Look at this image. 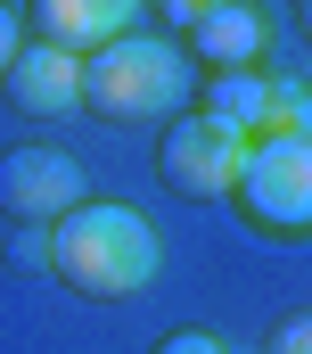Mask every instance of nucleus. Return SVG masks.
I'll return each instance as SVG.
<instances>
[{"label":"nucleus","instance_id":"1","mask_svg":"<svg viewBox=\"0 0 312 354\" xmlns=\"http://www.w3.org/2000/svg\"><path fill=\"white\" fill-rule=\"evenodd\" d=\"M50 272H58L75 297L115 305V297L156 288L164 239H156V223L140 214V206H124V198H82L75 214L50 231Z\"/></svg>","mask_w":312,"mask_h":354},{"label":"nucleus","instance_id":"2","mask_svg":"<svg viewBox=\"0 0 312 354\" xmlns=\"http://www.w3.org/2000/svg\"><path fill=\"white\" fill-rule=\"evenodd\" d=\"M189 83H197V66H189L181 33H124L82 58V107H99L115 124H173L189 107Z\"/></svg>","mask_w":312,"mask_h":354},{"label":"nucleus","instance_id":"3","mask_svg":"<svg viewBox=\"0 0 312 354\" xmlns=\"http://www.w3.org/2000/svg\"><path fill=\"white\" fill-rule=\"evenodd\" d=\"M238 214L263 239H312V140H255L238 174Z\"/></svg>","mask_w":312,"mask_h":354},{"label":"nucleus","instance_id":"4","mask_svg":"<svg viewBox=\"0 0 312 354\" xmlns=\"http://www.w3.org/2000/svg\"><path fill=\"white\" fill-rule=\"evenodd\" d=\"M246 132L231 124H214L206 107H181L173 124H164V140H156V174L164 189H181V198H231L238 174H246Z\"/></svg>","mask_w":312,"mask_h":354},{"label":"nucleus","instance_id":"5","mask_svg":"<svg viewBox=\"0 0 312 354\" xmlns=\"http://www.w3.org/2000/svg\"><path fill=\"white\" fill-rule=\"evenodd\" d=\"M82 198H90V189H82V165L66 149H50V140H25V149L0 157V214H8V223L58 231Z\"/></svg>","mask_w":312,"mask_h":354},{"label":"nucleus","instance_id":"6","mask_svg":"<svg viewBox=\"0 0 312 354\" xmlns=\"http://www.w3.org/2000/svg\"><path fill=\"white\" fill-rule=\"evenodd\" d=\"M181 50H189V66H206V75H255L263 50H271V17H263L255 0H214V8L181 33Z\"/></svg>","mask_w":312,"mask_h":354},{"label":"nucleus","instance_id":"7","mask_svg":"<svg viewBox=\"0 0 312 354\" xmlns=\"http://www.w3.org/2000/svg\"><path fill=\"white\" fill-rule=\"evenodd\" d=\"M140 8H148V0H25L33 41H58V50H75V58L124 41V33H140Z\"/></svg>","mask_w":312,"mask_h":354},{"label":"nucleus","instance_id":"8","mask_svg":"<svg viewBox=\"0 0 312 354\" xmlns=\"http://www.w3.org/2000/svg\"><path fill=\"white\" fill-rule=\"evenodd\" d=\"M8 107H25V115H75L82 107V58L75 50H58V41H25L17 58H8Z\"/></svg>","mask_w":312,"mask_h":354},{"label":"nucleus","instance_id":"9","mask_svg":"<svg viewBox=\"0 0 312 354\" xmlns=\"http://www.w3.org/2000/svg\"><path fill=\"white\" fill-rule=\"evenodd\" d=\"M263 107H271V75L255 66V75H206V115L214 124H231V132H263Z\"/></svg>","mask_w":312,"mask_h":354},{"label":"nucleus","instance_id":"10","mask_svg":"<svg viewBox=\"0 0 312 354\" xmlns=\"http://www.w3.org/2000/svg\"><path fill=\"white\" fill-rule=\"evenodd\" d=\"M255 140H312V83H288V75H280Z\"/></svg>","mask_w":312,"mask_h":354},{"label":"nucleus","instance_id":"11","mask_svg":"<svg viewBox=\"0 0 312 354\" xmlns=\"http://www.w3.org/2000/svg\"><path fill=\"white\" fill-rule=\"evenodd\" d=\"M156 354H231V346H222L214 330H197V322H181V330H164V338H156Z\"/></svg>","mask_w":312,"mask_h":354},{"label":"nucleus","instance_id":"12","mask_svg":"<svg viewBox=\"0 0 312 354\" xmlns=\"http://www.w3.org/2000/svg\"><path fill=\"white\" fill-rule=\"evenodd\" d=\"M271 354H312V313L280 322V330H271Z\"/></svg>","mask_w":312,"mask_h":354},{"label":"nucleus","instance_id":"13","mask_svg":"<svg viewBox=\"0 0 312 354\" xmlns=\"http://www.w3.org/2000/svg\"><path fill=\"white\" fill-rule=\"evenodd\" d=\"M17 50H25V33H17V8L0 0V75H8V58H17Z\"/></svg>","mask_w":312,"mask_h":354},{"label":"nucleus","instance_id":"14","mask_svg":"<svg viewBox=\"0 0 312 354\" xmlns=\"http://www.w3.org/2000/svg\"><path fill=\"white\" fill-rule=\"evenodd\" d=\"M148 8H164V17H173V25H181V33H189V25H197V17H206V8H214V0H148Z\"/></svg>","mask_w":312,"mask_h":354},{"label":"nucleus","instance_id":"15","mask_svg":"<svg viewBox=\"0 0 312 354\" xmlns=\"http://www.w3.org/2000/svg\"><path fill=\"white\" fill-rule=\"evenodd\" d=\"M296 25H304V41H312V0H296Z\"/></svg>","mask_w":312,"mask_h":354}]
</instances>
